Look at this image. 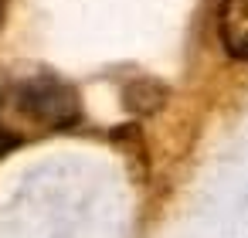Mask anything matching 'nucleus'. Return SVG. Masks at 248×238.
<instances>
[{"label":"nucleus","instance_id":"20e7f679","mask_svg":"<svg viewBox=\"0 0 248 238\" xmlns=\"http://www.w3.org/2000/svg\"><path fill=\"white\" fill-rule=\"evenodd\" d=\"M167 85L156 82V79H133L126 89H123V106L136 116V119H146L153 112H160L167 106Z\"/></svg>","mask_w":248,"mask_h":238},{"label":"nucleus","instance_id":"f257e3e1","mask_svg":"<svg viewBox=\"0 0 248 238\" xmlns=\"http://www.w3.org/2000/svg\"><path fill=\"white\" fill-rule=\"evenodd\" d=\"M17 109L41 129H75L82 123V95L58 75H31L17 82Z\"/></svg>","mask_w":248,"mask_h":238},{"label":"nucleus","instance_id":"f03ea898","mask_svg":"<svg viewBox=\"0 0 248 238\" xmlns=\"http://www.w3.org/2000/svg\"><path fill=\"white\" fill-rule=\"evenodd\" d=\"M217 28L228 58L248 62V0H221Z\"/></svg>","mask_w":248,"mask_h":238},{"label":"nucleus","instance_id":"7ed1b4c3","mask_svg":"<svg viewBox=\"0 0 248 238\" xmlns=\"http://www.w3.org/2000/svg\"><path fill=\"white\" fill-rule=\"evenodd\" d=\"M109 143L123 153L133 184H146L150 180V150H146V136L140 129V123H126L119 129L109 133Z\"/></svg>","mask_w":248,"mask_h":238},{"label":"nucleus","instance_id":"423d86ee","mask_svg":"<svg viewBox=\"0 0 248 238\" xmlns=\"http://www.w3.org/2000/svg\"><path fill=\"white\" fill-rule=\"evenodd\" d=\"M4 17H7V0H0V28H4Z\"/></svg>","mask_w":248,"mask_h":238},{"label":"nucleus","instance_id":"39448f33","mask_svg":"<svg viewBox=\"0 0 248 238\" xmlns=\"http://www.w3.org/2000/svg\"><path fill=\"white\" fill-rule=\"evenodd\" d=\"M24 146V136L21 133H14V129H4V126H0V163H4L14 150H21Z\"/></svg>","mask_w":248,"mask_h":238}]
</instances>
